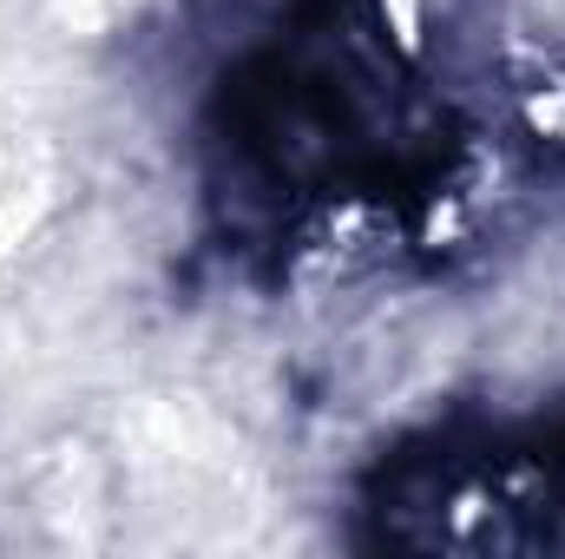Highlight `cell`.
I'll list each match as a JSON object with an SVG mask.
<instances>
[{
	"label": "cell",
	"mask_w": 565,
	"mask_h": 559,
	"mask_svg": "<svg viewBox=\"0 0 565 559\" xmlns=\"http://www.w3.org/2000/svg\"><path fill=\"white\" fill-rule=\"evenodd\" d=\"M211 191L250 238H302L335 211L440 198L454 119L375 0H289L211 93Z\"/></svg>",
	"instance_id": "obj_1"
},
{
	"label": "cell",
	"mask_w": 565,
	"mask_h": 559,
	"mask_svg": "<svg viewBox=\"0 0 565 559\" xmlns=\"http://www.w3.org/2000/svg\"><path fill=\"white\" fill-rule=\"evenodd\" d=\"M362 540L415 553H565V402L434 421L382 447L362 474Z\"/></svg>",
	"instance_id": "obj_2"
}]
</instances>
